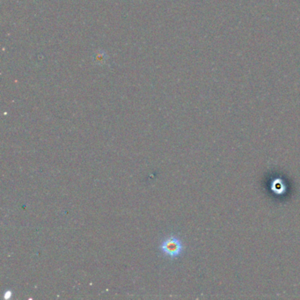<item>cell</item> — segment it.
<instances>
[{
  "label": "cell",
  "instance_id": "1",
  "mask_svg": "<svg viewBox=\"0 0 300 300\" xmlns=\"http://www.w3.org/2000/svg\"><path fill=\"white\" fill-rule=\"evenodd\" d=\"M160 252L170 260H175L184 253L183 241L176 235H168L163 239L160 244Z\"/></svg>",
  "mask_w": 300,
  "mask_h": 300
},
{
  "label": "cell",
  "instance_id": "2",
  "mask_svg": "<svg viewBox=\"0 0 300 300\" xmlns=\"http://www.w3.org/2000/svg\"><path fill=\"white\" fill-rule=\"evenodd\" d=\"M12 297V291H10V290H7V291H5L4 293V299L5 300H9Z\"/></svg>",
  "mask_w": 300,
  "mask_h": 300
}]
</instances>
